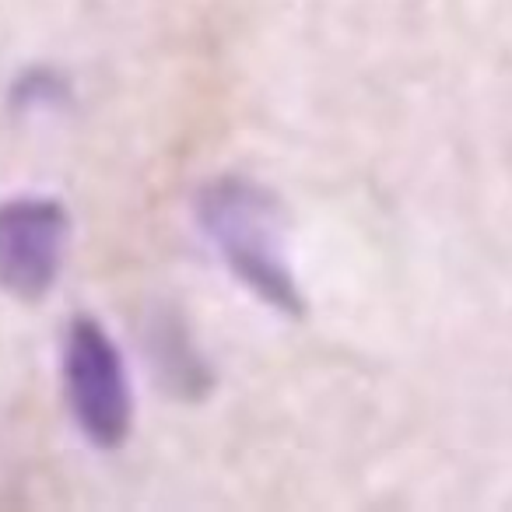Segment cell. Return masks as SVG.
<instances>
[{
  "instance_id": "3",
  "label": "cell",
  "mask_w": 512,
  "mask_h": 512,
  "mask_svg": "<svg viewBox=\"0 0 512 512\" xmlns=\"http://www.w3.org/2000/svg\"><path fill=\"white\" fill-rule=\"evenodd\" d=\"M71 211L64 200L29 193L0 204V292L39 302L57 288L71 253Z\"/></svg>"
},
{
  "instance_id": "1",
  "label": "cell",
  "mask_w": 512,
  "mask_h": 512,
  "mask_svg": "<svg viewBox=\"0 0 512 512\" xmlns=\"http://www.w3.org/2000/svg\"><path fill=\"white\" fill-rule=\"evenodd\" d=\"M204 239L246 292L285 320L309 313L292 260V225L281 200L249 176H218L193 197Z\"/></svg>"
},
{
  "instance_id": "4",
  "label": "cell",
  "mask_w": 512,
  "mask_h": 512,
  "mask_svg": "<svg viewBox=\"0 0 512 512\" xmlns=\"http://www.w3.org/2000/svg\"><path fill=\"white\" fill-rule=\"evenodd\" d=\"M148 358L155 376L179 400H204L214 386V372L197 351L190 323L176 309H158L148 323Z\"/></svg>"
},
{
  "instance_id": "2",
  "label": "cell",
  "mask_w": 512,
  "mask_h": 512,
  "mask_svg": "<svg viewBox=\"0 0 512 512\" xmlns=\"http://www.w3.org/2000/svg\"><path fill=\"white\" fill-rule=\"evenodd\" d=\"M60 372L78 432L99 449H120L134 432V386L120 348L99 320L78 316L67 327Z\"/></svg>"
},
{
  "instance_id": "5",
  "label": "cell",
  "mask_w": 512,
  "mask_h": 512,
  "mask_svg": "<svg viewBox=\"0 0 512 512\" xmlns=\"http://www.w3.org/2000/svg\"><path fill=\"white\" fill-rule=\"evenodd\" d=\"M67 99H71V88L57 71H25L11 92V102L18 109H29V113L32 109H53Z\"/></svg>"
}]
</instances>
